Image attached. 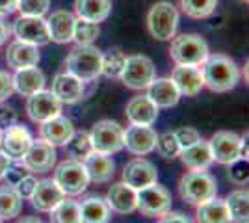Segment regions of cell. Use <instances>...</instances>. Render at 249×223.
Masks as SVG:
<instances>
[{
	"label": "cell",
	"mask_w": 249,
	"mask_h": 223,
	"mask_svg": "<svg viewBox=\"0 0 249 223\" xmlns=\"http://www.w3.org/2000/svg\"><path fill=\"white\" fill-rule=\"evenodd\" d=\"M203 84L210 91L225 93L234 89L240 80L238 65L227 54H208V58L203 62Z\"/></svg>",
	"instance_id": "obj_1"
},
{
	"label": "cell",
	"mask_w": 249,
	"mask_h": 223,
	"mask_svg": "<svg viewBox=\"0 0 249 223\" xmlns=\"http://www.w3.org/2000/svg\"><path fill=\"white\" fill-rule=\"evenodd\" d=\"M103 67V52L93 45H76L69 56L65 58L67 73L74 74L82 82H91L101 76Z\"/></svg>",
	"instance_id": "obj_2"
},
{
	"label": "cell",
	"mask_w": 249,
	"mask_h": 223,
	"mask_svg": "<svg viewBox=\"0 0 249 223\" xmlns=\"http://www.w3.org/2000/svg\"><path fill=\"white\" fill-rule=\"evenodd\" d=\"M216 191H218L216 179L208 175L207 171H190L178 181V193L182 201L194 206H199L201 203L216 197Z\"/></svg>",
	"instance_id": "obj_3"
},
{
	"label": "cell",
	"mask_w": 249,
	"mask_h": 223,
	"mask_svg": "<svg viewBox=\"0 0 249 223\" xmlns=\"http://www.w3.org/2000/svg\"><path fill=\"white\" fill-rule=\"evenodd\" d=\"M169 56L177 65L199 67L208 58V45L199 34H180L173 37Z\"/></svg>",
	"instance_id": "obj_4"
},
{
	"label": "cell",
	"mask_w": 249,
	"mask_h": 223,
	"mask_svg": "<svg viewBox=\"0 0 249 223\" xmlns=\"http://www.w3.org/2000/svg\"><path fill=\"white\" fill-rule=\"evenodd\" d=\"M147 28L158 41H171L178 28V11L171 2H156L147 13Z\"/></svg>",
	"instance_id": "obj_5"
},
{
	"label": "cell",
	"mask_w": 249,
	"mask_h": 223,
	"mask_svg": "<svg viewBox=\"0 0 249 223\" xmlns=\"http://www.w3.org/2000/svg\"><path fill=\"white\" fill-rule=\"evenodd\" d=\"M54 182L63 191V195H80L88 188L89 177L80 160L67 158L56 166Z\"/></svg>",
	"instance_id": "obj_6"
},
{
	"label": "cell",
	"mask_w": 249,
	"mask_h": 223,
	"mask_svg": "<svg viewBox=\"0 0 249 223\" xmlns=\"http://www.w3.org/2000/svg\"><path fill=\"white\" fill-rule=\"evenodd\" d=\"M136 208L145 218H162L171 210V195L160 184H149L136 190Z\"/></svg>",
	"instance_id": "obj_7"
},
{
	"label": "cell",
	"mask_w": 249,
	"mask_h": 223,
	"mask_svg": "<svg viewBox=\"0 0 249 223\" xmlns=\"http://www.w3.org/2000/svg\"><path fill=\"white\" fill-rule=\"evenodd\" d=\"M119 78L130 89H145L147 86L156 78L155 64H153L151 58H147L143 54L130 56V58H126Z\"/></svg>",
	"instance_id": "obj_8"
},
{
	"label": "cell",
	"mask_w": 249,
	"mask_h": 223,
	"mask_svg": "<svg viewBox=\"0 0 249 223\" xmlns=\"http://www.w3.org/2000/svg\"><path fill=\"white\" fill-rule=\"evenodd\" d=\"M123 132L124 128L112 119L97 121L89 132V138L93 143V151L104 153V154H114L123 149Z\"/></svg>",
	"instance_id": "obj_9"
},
{
	"label": "cell",
	"mask_w": 249,
	"mask_h": 223,
	"mask_svg": "<svg viewBox=\"0 0 249 223\" xmlns=\"http://www.w3.org/2000/svg\"><path fill=\"white\" fill-rule=\"evenodd\" d=\"M11 32L19 41L30 43L36 47H43L51 41L49 37V28L47 21L43 17H30V15H21L17 21L13 22Z\"/></svg>",
	"instance_id": "obj_10"
},
{
	"label": "cell",
	"mask_w": 249,
	"mask_h": 223,
	"mask_svg": "<svg viewBox=\"0 0 249 223\" xmlns=\"http://www.w3.org/2000/svg\"><path fill=\"white\" fill-rule=\"evenodd\" d=\"M208 147L212 153V160L218 164H225L229 166L231 162L240 158L242 153V138L236 132L231 130H219L216 132L212 139L208 141Z\"/></svg>",
	"instance_id": "obj_11"
},
{
	"label": "cell",
	"mask_w": 249,
	"mask_h": 223,
	"mask_svg": "<svg viewBox=\"0 0 249 223\" xmlns=\"http://www.w3.org/2000/svg\"><path fill=\"white\" fill-rule=\"evenodd\" d=\"M60 112H62V103L56 99L52 91L41 89L30 95L26 101V114L36 123H45L52 117L60 116Z\"/></svg>",
	"instance_id": "obj_12"
},
{
	"label": "cell",
	"mask_w": 249,
	"mask_h": 223,
	"mask_svg": "<svg viewBox=\"0 0 249 223\" xmlns=\"http://www.w3.org/2000/svg\"><path fill=\"white\" fill-rule=\"evenodd\" d=\"M156 132L147 125H130L123 132V147L136 156H145L155 151Z\"/></svg>",
	"instance_id": "obj_13"
},
{
	"label": "cell",
	"mask_w": 249,
	"mask_h": 223,
	"mask_svg": "<svg viewBox=\"0 0 249 223\" xmlns=\"http://www.w3.org/2000/svg\"><path fill=\"white\" fill-rule=\"evenodd\" d=\"M54 164H56V149L43 139L32 141L30 149L22 156V166L34 173H47L54 168Z\"/></svg>",
	"instance_id": "obj_14"
},
{
	"label": "cell",
	"mask_w": 249,
	"mask_h": 223,
	"mask_svg": "<svg viewBox=\"0 0 249 223\" xmlns=\"http://www.w3.org/2000/svg\"><path fill=\"white\" fill-rule=\"evenodd\" d=\"M156 179H158V171H156L155 164L145 158L130 160L123 170V182L132 186L134 190L145 188L149 184L156 182Z\"/></svg>",
	"instance_id": "obj_15"
},
{
	"label": "cell",
	"mask_w": 249,
	"mask_h": 223,
	"mask_svg": "<svg viewBox=\"0 0 249 223\" xmlns=\"http://www.w3.org/2000/svg\"><path fill=\"white\" fill-rule=\"evenodd\" d=\"M32 134L24 125H11L6 128V132L2 134V141L0 145L4 149V153L10 156L11 160H22L26 154V151L32 145Z\"/></svg>",
	"instance_id": "obj_16"
},
{
	"label": "cell",
	"mask_w": 249,
	"mask_h": 223,
	"mask_svg": "<svg viewBox=\"0 0 249 223\" xmlns=\"http://www.w3.org/2000/svg\"><path fill=\"white\" fill-rule=\"evenodd\" d=\"M52 93L62 104H74L84 99V82L71 73H60L52 80Z\"/></svg>",
	"instance_id": "obj_17"
},
{
	"label": "cell",
	"mask_w": 249,
	"mask_h": 223,
	"mask_svg": "<svg viewBox=\"0 0 249 223\" xmlns=\"http://www.w3.org/2000/svg\"><path fill=\"white\" fill-rule=\"evenodd\" d=\"M74 134V125L71 119L63 116H56L41 123L39 127V136L43 141L51 143L52 147H58V145H65L71 136Z\"/></svg>",
	"instance_id": "obj_18"
},
{
	"label": "cell",
	"mask_w": 249,
	"mask_h": 223,
	"mask_svg": "<svg viewBox=\"0 0 249 223\" xmlns=\"http://www.w3.org/2000/svg\"><path fill=\"white\" fill-rule=\"evenodd\" d=\"M63 191L58 188V184L54 182V179H43V181H37L36 188L32 191L30 201L32 206L39 212H51L52 208L62 201Z\"/></svg>",
	"instance_id": "obj_19"
},
{
	"label": "cell",
	"mask_w": 249,
	"mask_h": 223,
	"mask_svg": "<svg viewBox=\"0 0 249 223\" xmlns=\"http://www.w3.org/2000/svg\"><path fill=\"white\" fill-rule=\"evenodd\" d=\"M177 86L178 93L186 97H196L203 89V74L199 67L194 65H177L169 76Z\"/></svg>",
	"instance_id": "obj_20"
},
{
	"label": "cell",
	"mask_w": 249,
	"mask_h": 223,
	"mask_svg": "<svg viewBox=\"0 0 249 223\" xmlns=\"http://www.w3.org/2000/svg\"><path fill=\"white\" fill-rule=\"evenodd\" d=\"M126 119L130 121V125H147L151 127L158 119V106L149 99L147 95L132 97L126 104Z\"/></svg>",
	"instance_id": "obj_21"
},
{
	"label": "cell",
	"mask_w": 249,
	"mask_h": 223,
	"mask_svg": "<svg viewBox=\"0 0 249 223\" xmlns=\"http://www.w3.org/2000/svg\"><path fill=\"white\" fill-rule=\"evenodd\" d=\"M6 64L11 69H24V67H32V65L39 64V51L36 45L24 43L15 39L13 43L8 45L6 51Z\"/></svg>",
	"instance_id": "obj_22"
},
{
	"label": "cell",
	"mask_w": 249,
	"mask_h": 223,
	"mask_svg": "<svg viewBox=\"0 0 249 223\" xmlns=\"http://www.w3.org/2000/svg\"><path fill=\"white\" fill-rule=\"evenodd\" d=\"M74 19L73 13L67 10L54 11L51 17L47 19V28H49V37L54 43H69L73 41V30H74Z\"/></svg>",
	"instance_id": "obj_23"
},
{
	"label": "cell",
	"mask_w": 249,
	"mask_h": 223,
	"mask_svg": "<svg viewBox=\"0 0 249 223\" xmlns=\"http://www.w3.org/2000/svg\"><path fill=\"white\" fill-rule=\"evenodd\" d=\"M147 97L155 103L158 108H171L175 106L180 99V93L173 84L171 78H155L151 84L145 87Z\"/></svg>",
	"instance_id": "obj_24"
},
{
	"label": "cell",
	"mask_w": 249,
	"mask_h": 223,
	"mask_svg": "<svg viewBox=\"0 0 249 223\" xmlns=\"http://www.w3.org/2000/svg\"><path fill=\"white\" fill-rule=\"evenodd\" d=\"M104 201L108 203L110 210L114 212L130 214L136 210V190L124 182H117L114 186H110Z\"/></svg>",
	"instance_id": "obj_25"
},
{
	"label": "cell",
	"mask_w": 249,
	"mask_h": 223,
	"mask_svg": "<svg viewBox=\"0 0 249 223\" xmlns=\"http://www.w3.org/2000/svg\"><path fill=\"white\" fill-rule=\"evenodd\" d=\"M178 156L182 160V164L192 171H205L214 162L210 147H208V141H205L203 138L196 141L194 145H190V147L180 149Z\"/></svg>",
	"instance_id": "obj_26"
},
{
	"label": "cell",
	"mask_w": 249,
	"mask_h": 223,
	"mask_svg": "<svg viewBox=\"0 0 249 223\" xmlns=\"http://www.w3.org/2000/svg\"><path fill=\"white\" fill-rule=\"evenodd\" d=\"M13 87L22 97H30L34 93H37V91H41L43 87H45V74L36 65L24 67V69H17V73L13 76Z\"/></svg>",
	"instance_id": "obj_27"
},
{
	"label": "cell",
	"mask_w": 249,
	"mask_h": 223,
	"mask_svg": "<svg viewBox=\"0 0 249 223\" xmlns=\"http://www.w3.org/2000/svg\"><path fill=\"white\" fill-rule=\"evenodd\" d=\"M86 171H88V177L89 181L93 182H108L112 181L115 173V164L114 160L110 158V154H104V153H97L93 151L88 158L82 162Z\"/></svg>",
	"instance_id": "obj_28"
},
{
	"label": "cell",
	"mask_w": 249,
	"mask_h": 223,
	"mask_svg": "<svg viewBox=\"0 0 249 223\" xmlns=\"http://www.w3.org/2000/svg\"><path fill=\"white\" fill-rule=\"evenodd\" d=\"M74 11L78 19L99 24L112 13V0H74Z\"/></svg>",
	"instance_id": "obj_29"
},
{
	"label": "cell",
	"mask_w": 249,
	"mask_h": 223,
	"mask_svg": "<svg viewBox=\"0 0 249 223\" xmlns=\"http://www.w3.org/2000/svg\"><path fill=\"white\" fill-rule=\"evenodd\" d=\"M196 222L197 223H231L225 199L212 197V199H208V201L201 203L197 206Z\"/></svg>",
	"instance_id": "obj_30"
},
{
	"label": "cell",
	"mask_w": 249,
	"mask_h": 223,
	"mask_svg": "<svg viewBox=\"0 0 249 223\" xmlns=\"http://www.w3.org/2000/svg\"><path fill=\"white\" fill-rule=\"evenodd\" d=\"M80 214H82V223H108L112 210L103 197L91 195L80 203Z\"/></svg>",
	"instance_id": "obj_31"
},
{
	"label": "cell",
	"mask_w": 249,
	"mask_h": 223,
	"mask_svg": "<svg viewBox=\"0 0 249 223\" xmlns=\"http://www.w3.org/2000/svg\"><path fill=\"white\" fill-rule=\"evenodd\" d=\"M229 218L232 223H249V193L248 190H234L225 199Z\"/></svg>",
	"instance_id": "obj_32"
},
{
	"label": "cell",
	"mask_w": 249,
	"mask_h": 223,
	"mask_svg": "<svg viewBox=\"0 0 249 223\" xmlns=\"http://www.w3.org/2000/svg\"><path fill=\"white\" fill-rule=\"evenodd\" d=\"M51 223H82L80 203L63 197L51 210Z\"/></svg>",
	"instance_id": "obj_33"
},
{
	"label": "cell",
	"mask_w": 249,
	"mask_h": 223,
	"mask_svg": "<svg viewBox=\"0 0 249 223\" xmlns=\"http://www.w3.org/2000/svg\"><path fill=\"white\" fill-rule=\"evenodd\" d=\"M22 199L13 186L0 188V220H13L21 214Z\"/></svg>",
	"instance_id": "obj_34"
},
{
	"label": "cell",
	"mask_w": 249,
	"mask_h": 223,
	"mask_svg": "<svg viewBox=\"0 0 249 223\" xmlns=\"http://www.w3.org/2000/svg\"><path fill=\"white\" fill-rule=\"evenodd\" d=\"M65 151H67L69 158L84 162V160L93 153V143H91L89 134L84 132V130H80V132L74 130V134L71 136V139L65 143Z\"/></svg>",
	"instance_id": "obj_35"
},
{
	"label": "cell",
	"mask_w": 249,
	"mask_h": 223,
	"mask_svg": "<svg viewBox=\"0 0 249 223\" xmlns=\"http://www.w3.org/2000/svg\"><path fill=\"white\" fill-rule=\"evenodd\" d=\"M178 2L182 11L192 19H207L218 8V0H178Z\"/></svg>",
	"instance_id": "obj_36"
},
{
	"label": "cell",
	"mask_w": 249,
	"mask_h": 223,
	"mask_svg": "<svg viewBox=\"0 0 249 223\" xmlns=\"http://www.w3.org/2000/svg\"><path fill=\"white\" fill-rule=\"evenodd\" d=\"M124 62H126V56L119 49H110L108 52L103 54L101 74L108 76V78H119V74L124 67Z\"/></svg>",
	"instance_id": "obj_37"
},
{
	"label": "cell",
	"mask_w": 249,
	"mask_h": 223,
	"mask_svg": "<svg viewBox=\"0 0 249 223\" xmlns=\"http://www.w3.org/2000/svg\"><path fill=\"white\" fill-rule=\"evenodd\" d=\"M101 28L97 22L86 21V19H76L74 21V30H73V41L78 45H91V43L99 37Z\"/></svg>",
	"instance_id": "obj_38"
},
{
	"label": "cell",
	"mask_w": 249,
	"mask_h": 223,
	"mask_svg": "<svg viewBox=\"0 0 249 223\" xmlns=\"http://www.w3.org/2000/svg\"><path fill=\"white\" fill-rule=\"evenodd\" d=\"M155 149L158 151V154L166 160H173L178 156L180 153V145L175 138V132H164L156 138V145Z\"/></svg>",
	"instance_id": "obj_39"
},
{
	"label": "cell",
	"mask_w": 249,
	"mask_h": 223,
	"mask_svg": "<svg viewBox=\"0 0 249 223\" xmlns=\"http://www.w3.org/2000/svg\"><path fill=\"white\" fill-rule=\"evenodd\" d=\"M51 6V0H17V11L21 15H30V17H43Z\"/></svg>",
	"instance_id": "obj_40"
},
{
	"label": "cell",
	"mask_w": 249,
	"mask_h": 223,
	"mask_svg": "<svg viewBox=\"0 0 249 223\" xmlns=\"http://www.w3.org/2000/svg\"><path fill=\"white\" fill-rule=\"evenodd\" d=\"M229 181L234 184H246L248 182V160L246 158H236L234 162L229 164Z\"/></svg>",
	"instance_id": "obj_41"
},
{
	"label": "cell",
	"mask_w": 249,
	"mask_h": 223,
	"mask_svg": "<svg viewBox=\"0 0 249 223\" xmlns=\"http://www.w3.org/2000/svg\"><path fill=\"white\" fill-rule=\"evenodd\" d=\"M175 138H177V141H178L180 149H184V147L194 145L196 141H199V139H201V136H199V132L196 130V128L182 127V128H178V130L175 132Z\"/></svg>",
	"instance_id": "obj_42"
},
{
	"label": "cell",
	"mask_w": 249,
	"mask_h": 223,
	"mask_svg": "<svg viewBox=\"0 0 249 223\" xmlns=\"http://www.w3.org/2000/svg\"><path fill=\"white\" fill-rule=\"evenodd\" d=\"M28 173H30V171L26 170L24 166L21 168V166H11L10 164V168H8L6 173H4V181H6L8 186H17Z\"/></svg>",
	"instance_id": "obj_43"
},
{
	"label": "cell",
	"mask_w": 249,
	"mask_h": 223,
	"mask_svg": "<svg viewBox=\"0 0 249 223\" xmlns=\"http://www.w3.org/2000/svg\"><path fill=\"white\" fill-rule=\"evenodd\" d=\"M15 91L13 87V76L8 71L0 69V103H4L8 97H11V93Z\"/></svg>",
	"instance_id": "obj_44"
},
{
	"label": "cell",
	"mask_w": 249,
	"mask_h": 223,
	"mask_svg": "<svg viewBox=\"0 0 249 223\" xmlns=\"http://www.w3.org/2000/svg\"><path fill=\"white\" fill-rule=\"evenodd\" d=\"M36 184H37V179L36 177H32L30 173L22 179L17 186H13L15 190H17V193L21 195V199H30L32 191H34V188H36Z\"/></svg>",
	"instance_id": "obj_45"
},
{
	"label": "cell",
	"mask_w": 249,
	"mask_h": 223,
	"mask_svg": "<svg viewBox=\"0 0 249 223\" xmlns=\"http://www.w3.org/2000/svg\"><path fill=\"white\" fill-rule=\"evenodd\" d=\"M17 123V112L10 106H4L2 103H0V130L2 128H8L11 125H15Z\"/></svg>",
	"instance_id": "obj_46"
},
{
	"label": "cell",
	"mask_w": 249,
	"mask_h": 223,
	"mask_svg": "<svg viewBox=\"0 0 249 223\" xmlns=\"http://www.w3.org/2000/svg\"><path fill=\"white\" fill-rule=\"evenodd\" d=\"M158 223H194L188 216H184L182 212H169L166 214V216H162L160 218V222Z\"/></svg>",
	"instance_id": "obj_47"
},
{
	"label": "cell",
	"mask_w": 249,
	"mask_h": 223,
	"mask_svg": "<svg viewBox=\"0 0 249 223\" xmlns=\"http://www.w3.org/2000/svg\"><path fill=\"white\" fill-rule=\"evenodd\" d=\"M17 11V0H0V17Z\"/></svg>",
	"instance_id": "obj_48"
},
{
	"label": "cell",
	"mask_w": 249,
	"mask_h": 223,
	"mask_svg": "<svg viewBox=\"0 0 249 223\" xmlns=\"http://www.w3.org/2000/svg\"><path fill=\"white\" fill-rule=\"evenodd\" d=\"M10 34H11V26H10V24H8L6 21H4L2 17H0V45H2V43L8 41Z\"/></svg>",
	"instance_id": "obj_49"
},
{
	"label": "cell",
	"mask_w": 249,
	"mask_h": 223,
	"mask_svg": "<svg viewBox=\"0 0 249 223\" xmlns=\"http://www.w3.org/2000/svg\"><path fill=\"white\" fill-rule=\"evenodd\" d=\"M10 164H11V158L4 151H0V179H4V173L10 168Z\"/></svg>",
	"instance_id": "obj_50"
},
{
	"label": "cell",
	"mask_w": 249,
	"mask_h": 223,
	"mask_svg": "<svg viewBox=\"0 0 249 223\" xmlns=\"http://www.w3.org/2000/svg\"><path fill=\"white\" fill-rule=\"evenodd\" d=\"M17 223H43L39 218H36V216H26V218H22V220H19Z\"/></svg>",
	"instance_id": "obj_51"
},
{
	"label": "cell",
	"mask_w": 249,
	"mask_h": 223,
	"mask_svg": "<svg viewBox=\"0 0 249 223\" xmlns=\"http://www.w3.org/2000/svg\"><path fill=\"white\" fill-rule=\"evenodd\" d=\"M0 141H2V130H0Z\"/></svg>",
	"instance_id": "obj_52"
},
{
	"label": "cell",
	"mask_w": 249,
	"mask_h": 223,
	"mask_svg": "<svg viewBox=\"0 0 249 223\" xmlns=\"http://www.w3.org/2000/svg\"><path fill=\"white\" fill-rule=\"evenodd\" d=\"M0 223H2V220H0Z\"/></svg>",
	"instance_id": "obj_53"
}]
</instances>
